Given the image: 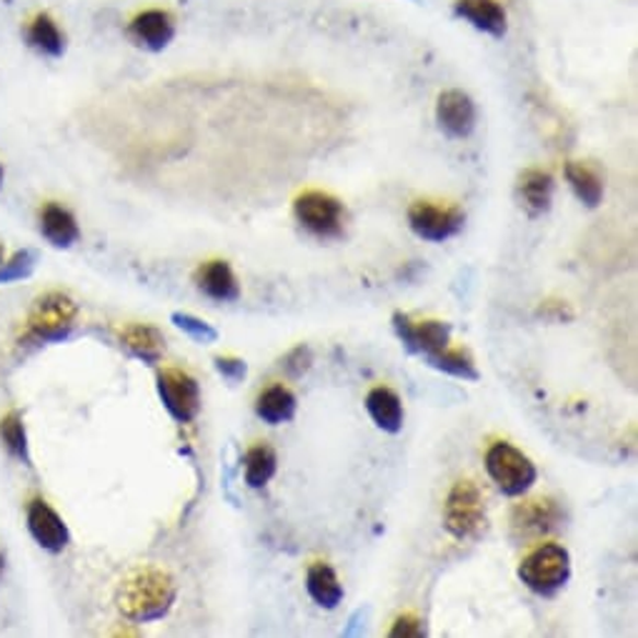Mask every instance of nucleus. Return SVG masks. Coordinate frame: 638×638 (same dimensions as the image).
Wrapping results in <instances>:
<instances>
[{"mask_svg": "<svg viewBox=\"0 0 638 638\" xmlns=\"http://www.w3.org/2000/svg\"><path fill=\"white\" fill-rule=\"evenodd\" d=\"M176 583L161 568H138L120 583L118 611L134 624H151L169 616L176 603Z\"/></svg>", "mask_w": 638, "mask_h": 638, "instance_id": "1", "label": "nucleus"}, {"mask_svg": "<svg viewBox=\"0 0 638 638\" xmlns=\"http://www.w3.org/2000/svg\"><path fill=\"white\" fill-rule=\"evenodd\" d=\"M78 318V305L66 293H46L36 299L25 321L23 344H63L71 338Z\"/></svg>", "mask_w": 638, "mask_h": 638, "instance_id": "2", "label": "nucleus"}, {"mask_svg": "<svg viewBox=\"0 0 638 638\" xmlns=\"http://www.w3.org/2000/svg\"><path fill=\"white\" fill-rule=\"evenodd\" d=\"M519 579L538 596H554L571 579V554L558 544H544L523 558Z\"/></svg>", "mask_w": 638, "mask_h": 638, "instance_id": "3", "label": "nucleus"}, {"mask_svg": "<svg viewBox=\"0 0 638 638\" xmlns=\"http://www.w3.org/2000/svg\"><path fill=\"white\" fill-rule=\"evenodd\" d=\"M443 526L459 541H474L486 529V503L474 480H456L443 506Z\"/></svg>", "mask_w": 638, "mask_h": 638, "instance_id": "4", "label": "nucleus"}, {"mask_svg": "<svg viewBox=\"0 0 638 638\" xmlns=\"http://www.w3.org/2000/svg\"><path fill=\"white\" fill-rule=\"evenodd\" d=\"M486 471L503 496H523L538 478L533 461L511 443H494L488 449Z\"/></svg>", "mask_w": 638, "mask_h": 638, "instance_id": "5", "label": "nucleus"}, {"mask_svg": "<svg viewBox=\"0 0 638 638\" xmlns=\"http://www.w3.org/2000/svg\"><path fill=\"white\" fill-rule=\"evenodd\" d=\"M293 213L303 229L318 239H338L344 233V204L321 190H309L295 198Z\"/></svg>", "mask_w": 638, "mask_h": 638, "instance_id": "6", "label": "nucleus"}, {"mask_svg": "<svg viewBox=\"0 0 638 638\" xmlns=\"http://www.w3.org/2000/svg\"><path fill=\"white\" fill-rule=\"evenodd\" d=\"M159 396L169 414L178 424H190L200 414V388L194 375L178 369H165L159 373Z\"/></svg>", "mask_w": 638, "mask_h": 638, "instance_id": "7", "label": "nucleus"}, {"mask_svg": "<svg viewBox=\"0 0 638 638\" xmlns=\"http://www.w3.org/2000/svg\"><path fill=\"white\" fill-rule=\"evenodd\" d=\"M463 223H466V216L459 208H441L433 204H426V200H418L408 208V225L418 239L431 241V243H443L459 235Z\"/></svg>", "mask_w": 638, "mask_h": 638, "instance_id": "8", "label": "nucleus"}, {"mask_svg": "<svg viewBox=\"0 0 638 638\" xmlns=\"http://www.w3.org/2000/svg\"><path fill=\"white\" fill-rule=\"evenodd\" d=\"M393 330L410 353L431 356L451 344V326L443 321L414 323L404 313H393Z\"/></svg>", "mask_w": 638, "mask_h": 638, "instance_id": "9", "label": "nucleus"}, {"mask_svg": "<svg viewBox=\"0 0 638 638\" xmlns=\"http://www.w3.org/2000/svg\"><path fill=\"white\" fill-rule=\"evenodd\" d=\"M476 103L471 101V95L463 91H443L439 95V103H436V124L449 138H456L463 141L474 134L476 128Z\"/></svg>", "mask_w": 638, "mask_h": 638, "instance_id": "10", "label": "nucleus"}, {"mask_svg": "<svg viewBox=\"0 0 638 638\" xmlns=\"http://www.w3.org/2000/svg\"><path fill=\"white\" fill-rule=\"evenodd\" d=\"M128 38L151 54H161L163 48H169L173 38H176V21L169 11L161 8H148V11L138 13L134 21L128 23Z\"/></svg>", "mask_w": 638, "mask_h": 638, "instance_id": "11", "label": "nucleus"}, {"mask_svg": "<svg viewBox=\"0 0 638 638\" xmlns=\"http://www.w3.org/2000/svg\"><path fill=\"white\" fill-rule=\"evenodd\" d=\"M513 533L523 538L544 536V533L556 531L564 523V509L554 498H531L513 509L511 515Z\"/></svg>", "mask_w": 638, "mask_h": 638, "instance_id": "12", "label": "nucleus"}, {"mask_svg": "<svg viewBox=\"0 0 638 638\" xmlns=\"http://www.w3.org/2000/svg\"><path fill=\"white\" fill-rule=\"evenodd\" d=\"M25 519H28V531L33 541L43 550H48V554H63L66 546L71 544V531H68L66 521L46 501H40V498L38 501H31Z\"/></svg>", "mask_w": 638, "mask_h": 638, "instance_id": "13", "label": "nucleus"}, {"mask_svg": "<svg viewBox=\"0 0 638 638\" xmlns=\"http://www.w3.org/2000/svg\"><path fill=\"white\" fill-rule=\"evenodd\" d=\"M453 13L491 38H503L509 31V19H506L503 5L498 0H456Z\"/></svg>", "mask_w": 638, "mask_h": 638, "instance_id": "14", "label": "nucleus"}, {"mask_svg": "<svg viewBox=\"0 0 638 638\" xmlns=\"http://www.w3.org/2000/svg\"><path fill=\"white\" fill-rule=\"evenodd\" d=\"M194 281L200 293H206L208 299H213L218 303H233L241 299L239 278H235L233 268L225 264V260H211V264H204L196 270Z\"/></svg>", "mask_w": 638, "mask_h": 638, "instance_id": "15", "label": "nucleus"}, {"mask_svg": "<svg viewBox=\"0 0 638 638\" xmlns=\"http://www.w3.org/2000/svg\"><path fill=\"white\" fill-rule=\"evenodd\" d=\"M519 198L531 218L548 213L550 200H554V178H550V173L538 169L523 171L519 178Z\"/></svg>", "mask_w": 638, "mask_h": 638, "instance_id": "16", "label": "nucleus"}, {"mask_svg": "<svg viewBox=\"0 0 638 638\" xmlns=\"http://www.w3.org/2000/svg\"><path fill=\"white\" fill-rule=\"evenodd\" d=\"M40 233L56 248H71L81 239V229H78L73 213L58 204L43 206Z\"/></svg>", "mask_w": 638, "mask_h": 638, "instance_id": "17", "label": "nucleus"}, {"mask_svg": "<svg viewBox=\"0 0 638 638\" xmlns=\"http://www.w3.org/2000/svg\"><path fill=\"white\" fill-rule=\"evenodd\" d=\"M120 346H124L130 356L138 358V361L155 366L165 351V338L159 328L141 326V323H138V326H126L120 330Z\"/></svg>", "mask_w": 638, "mask_h": 638, "instance_id": "18", "label": "nucleus"}, {"mask_svg": "<svg viewBox=\"0 0 638 638\" xmlns=\"http://www.w3.org/2000/svg\"><path fill=\"white\" fill-rule=\"evenodd\" d=\"M366 410L373 418V424L386 433H398L404 428V404H401L398 393L391 388H373L366 396Z\"/></svg>", "mask_w": 638, "mask_h": 638, "instance_id": "19", "label": "nucleus"}, {"mask_svg": "<svg viewBox=\"0 0 638 638\" xmlns=\"http://www.w3.org/2000/svg\"><path fill=\"white\" fill-rule=\"evenodd\" d=\"M305 589H309V596L326 611L338 608L340 601H344V585H340L336 571L328 564H313L309 568Z\"/></svg>", "mask_w": 638, "mask_h": 638, "instance_id": "20", "label": "nucleus"}, {"mask_svg": "<svg viewBox=\"0 0 638 638\" xmlns=\"http://www.w3.org/2000/svg\"><path fill=\"white\" fill-rule=\"evenodd\" d=\"M25 43L46 58H60L66 54V36L48 13H38L25 28Z\"/></svg>", "mask_w": 638, "mask_h": 638, "instance_id": "21", "label": "nucleus"}, {"mask_svg": "<svg viewBox=\"0 0 638 638\" xmlns=\"http://www.w3.org/2000/svg\"><path fill=\"white\" fill-rule=\"evenodd\" d=\"M564 176H566L568 186H571L573 196L579 198L585 208H599L601 206V200H603V183H601L599 173L593 171L591 165L571 161V163H566Z\"/></svg>", "mask_w": 638, "mask_h": 638, "instance_id": "22", "label": "nucleus"}, {"mask_svg": "<svg viewBox=\"0 0 638 638\" xmlns=\"http://www.w3.org/2000/svg\"><path fill=\"white\" fill-rule=\"evenodd\" d=\"M256 416L268 426H281L295 416V396L286 386H270L256 401Z\"/></svg>", "mask_w": 638, "mask_h": 638, "instance_id": "23", "label": "nucleus"}, {"mask_svg": "<svg viewBox=\"0 0 638 638\" xmlns=\"http://www.w3.org/2000/svg\"><path fill=\"white\" fill-rule=\"evenodd\" d=\"M278 468V456L270 445L260 443L253 445L243 456V478L251 488H264L270 478L276 476Z\"/></svg>", "mask_w": 638, "mask_h": 638, "instance_id": "24", "label": "nucleus"}, {"mask_svg": "<svg viewBox=\"0 0 638 638\" xmlns=\"http://www.w3.org/2000/svg\"><path fill=\"white\" fill-rule=\"evenodd\" d=\"M426 361L431 363L433 369H439L449 375H456V379H463V381H478L480 379L474 358H471L468 351H463V348L445 346L443 351L431 353L426 358Z\"/></svg>", "mask_w": 638, "mask_h": 638, "instance_id": "25", "label": "nucleus"}, {"mask_svg": "<svg viewBox=\"0 0 638 638\" xmlns=\"http://www.w3.org/2000/svg\"><path fill=\"white\" fill-rule=\"evenodd\" d=\"M0 441L8 449L11 456L23 461L25 466H31V449H28V433H25L23 418L19 410H11L3 421H0Z\"/></svg>", "mask_w": 638, "mask_h": 638, "instance_id": "26", "label": "nucleus"}, {"mask_svg": "<svg viewBox=\"0 0 638 638\" xmlns=\"http://www.w3.org/2000/svg\"><path fill=\"white\" fill-rule=\"evenodd\" d=\"M171 321H173V326L181 328L188 338H194L196 344H216L218 340V330L211 326V323L190 316V313H173Z\"/></svg>", "mask_w": 638, "mask_h": 638, "instance_id": "27", "label": "nucleus"}, {"mask_svg": "<svg viewBox=\"0 0 638 638\" xmlns=\"http://www.w3.org/2000/svg\"><path fill=\"white\" fill-rule=\"evenodd\" d=\"M33 266H36V253L33 251H21L8 260V264H0V283H13L23 281L33 274Z\"/></svg>", "mask_w": 638, "mask_h": 638, "instance_id": "28", "label": "nucleus"}, {"mask_svg": "<svg viewBox=\"0 0 638 638\" xmlns=\"http://www.w3.org/2000/svg\"><path fill=\"white\" fill-rule=\"evenodd\" d=\"M311 363H313V351L309 346L293 348V351L283 358V369L288 371V375H293V379H301V375L311 369Z\"/></svg>", "mask_w": 638, "mask_h": 638, "instance_id": "29", "label": "nucleus"}, {"mask_svg": "<svg viewBox=\"0 0 638 638\" xmlns=\"http://www.w3.org/2000/svg\"><path fill=\"white\" fill-rule=\"evenodd\" d=\"M213 363H216V371L221 373L229 383H241L248 375V366H246V361H241V358L218 356Z\"/></svg>", "mask_w": 638, "mask_h": 638, "instance_id": "30", "label": "nucleus"}, {"mask_svg": "<svg viewBox=\"0 0 638 638\" xmlns=\"http://www.w3.org/2000/svg\"><path fill=\"white\" fill-rule=\"evenodd\" d=\"M426 626L416 616H401L391 628V638H424Z\"/></svg>", "mask_w": 638, "mask_h": 638, "instance_id": "31", "label": "nucleus"}, {"mask_svg": "<svg viewBox=\"0 0 638 638\" xmlns=\"http://www.w3.org/2000/svg\"><path fill=\"white\" fill-rule=\"evenodd\" d=\"M538 316L544 321L566 323V321H573V311L566 301H544L538 309Z\"/></svg>", "mask_w": 638, "mask_h": 638, "instance_id": "32", "label": "nucleus"}, {"mask_svg": "<svg viewBox=\"0 0 638 638\" xmlns=\"http://www.w3.org/2000/svg\"><path fill=\"white\" fill-rule=\"evenodd\" d=\"M3 571H5V556L0 554V576H3Z\"/></svg>", "mask_w": 638, "mask_h": 638, "instance_id": "33", "label": "nucleus"}, {"mask_svg": "<svg viewBox=\"0 0 638 638\" xmlns=\"http://www.w3.org/2000/svg\"><path fill=\"white\" fill-rule=\"evenodd\" d=\"M0 264H3V246H0Z\"/></svg>", "mask_w": 638, "mask_h": 638, "instance_id": "34", "label": "nucleus"}, {"mask_svg": "<svg viewBox=\"0 0 638 638\" xmlns=\"http://www.w3.org/2000/svg\"><path fill=\"white\" fill-rule=\"evenodd\" d=\"M0 186H3V169H0Z\"/></svg>", "mask_w": 638, "mask_h": 638, "instance_id": "35", "label": "nucleus"}, {"mask_svg": "<svg viewBox=\"0 0 638 638\" xmlns=\"http://www.w3.org/2000/svg\"><path fill=\"white\" fill-rule=\"evenodd\" d=\"M414 3H418V0H414Z\"/></svg>", "mask_w": 638, "mask_h": 638, "instance_id": "36", "label": "nucleus"}]
</instances>
